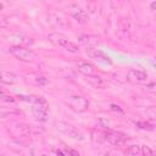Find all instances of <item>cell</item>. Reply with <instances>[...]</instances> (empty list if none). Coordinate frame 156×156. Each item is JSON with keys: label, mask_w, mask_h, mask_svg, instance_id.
Instances as JSON below:
<instances>
[{"label": "cell", "mask_w": 156, "mask_h": 156, "mask_svg": "<svg viewBox=\"0 0 156 156\" xmlns=\"http://www.w3.org/2000/svg\"><path fill=\"white\" fill-rule=\"evenodd\" d=\"M48 39H49V41H50L52 45L63 48L65 50H67V51H69V52H72V54H77V52L79 51L78 45H77L76 43L71 41L69 38H68L67 35L62 34V33H57V32L50 33V34L48 35Z\"/></svg>", "instance_id": "1"}, {"label": "cell", "mask_w": 156, "mask_h": 156, "mask_svg": "<svg viewBox=\"0 0 156 156\" xmlns=\"http://www.w3.org/2000/svg\"><path fill=\"white\" fill-rule=\"evenodd\" d=\"M32 115L38 122H46L49 117V104L45 98L35 96L32 104Z\"/></svg>", "instance_id": "2"}, {"label": "cell", "mask_w": 156, "mask_h": 156, "mask_svg": "<svg viewBox=\"0 0 156 156\" xmlns=\"http://www.w3.org/2000/svg\"><path fill=\"white\" fill-rule=\"evenodd\" d=\"M9 51L15 58H17L22 62H33L37 58V55L33 50H30L26 46H22V45H13L10 48Z\"/></svg>", "instance_id": "3"}, {"label": "cell", "mask_w": 156, "mask_h": 156, "mask_svg": "<svg viewBox=\"0 0 156 156\" xmlns=\"http://www.w3.org/2000/svg\"><path fill=\"white\" fill-rule=\"evenodd\" d=\"M57 130L71 139L79 140V141L84 140V134L79 129H77L76 127H73L66 122H57Z\"/></svg>", "instance_id": "4"}, {"label": "cell", "mask_w": 156, "mask_h": 156, "mask_svg": "<svg viewBox=\"0 0 156 156\" xmlns=\"http://www.w3.org/2000/svg\"><path fill=\"white\" fill-rule=\"evenodd\" d=\"M89 100L85 99L84 96L82 95H73L69 98L68 100V106L71 110H73L74 112L77 113H82V112H85L88 108H89Z\"/></svg>", "instance_id": "5"}, {"label": "cell", "mask_w": 156, "mask_h": 156, "mask_svg": "<svg viewBox=\"0 0 156 156\" xmlns=\"http://www.w3.org/2000/svg\"><path fill=\"white\" fill-rule=\"evenodd\" d=\"M104 134V140L108 141L112 145H123L129 138L126 133L118 132V130H106L102 133Z\"/></svg>", "instance_id": "6"}, {"label": "cell", "mask_w": 156, "mask_h": 156, "mask_svg": "<svg viewBox=\"0 0 156 156\" xmlns=\"http://www.w3.org/2000/svg\"><path fill=\"white\" fill-rule=\"evenodd\" d=\"M87 54H88L89 57L96 60V61L100 62V63L108 65V66L112 65V60H111L102 50H100V49H98V48H87Z\"/></svg>", "instance_id": "7"}, {"label": "cell", "mask_w": 156, "mask_h": 156, "mask_svg": "<svg viewBox=\"0 0 156 156\" xmlns=\"http://www.w3.org/2000/svg\"><path fill=\"white\" fill-rule=\"evenodd\" d=\"M69 13L71 16L78 22V23H85L88 21V13L85 10H83L80 6H78L77 4H72L69 5Z\"/></svg>", "instance_id": "8"}, {"label": "cell", "mask_w": 156, "mask_h": 156, "mask_svg": "<svg viewBox=\"0 0 156 156\" xmlns=\"http://www.w3.org/2000/svg\"><path fill=\"white\" fill-rule=\"evenodd\" d=\"M127 79L132 83H140V82H145L147 79V73L143 69H135L132 68L128 71L127 73Z\"/></svg>", "instance_id": "9"}, {"label": "cell", "mask_w": 156, "mask_h": 156, "mask_svg": "<svg viewBox=\"0 0 156 156\" xmlns=\"http://www.w3.org/2000/svg\"><path fill=\"white\" fill-rule=\"evenodd\" d=\"M76 67H77V69H78L82 74H84V76H87V77L94 76V73H95V66H94L93 63L88 62V61H80V62L77 63Z\"/></svg>", "instance_id": "10"}, {"label": "cell", "mask_w": 156, "mask_h": 156, "mask_svg": "<svg viewBox=\"0 0 156 156\" xmlns=\"http://www.w3.org/2000/svg\"><path fill=\"white\" fill-rule=\"evenodd\" d=\"M87 83L89 85H91L95 89H105L107 87V83L104 78H101L100 76H89L85 78Z\"/></svg>", "instance_id": "11"}, {"label": "cell", "mask_w": 156, "mask_h": 156, "mask_svg": "<svg viewBox=\"0 0 156 156\" xmlns=\"http://www.w3.org/2000/svg\"><path fill=\"white\" fill-rule=\"evenodd\" d=\"M78 40L80 44H83L87 48H95L99 44V38L90 35V34H82V35H79Z\"/></svg>", "instance_id": "12"}, {"label": "cell", "mask_w": 156, "mask_h": 156, "mask_svg": "<svg viewBox=\"0 0 156 156\" xmlns=\"http://www.w3.org/2000/svg\"><path fill=\"white\" fill-rule=\"evenodd\" d=\"M17 79H18L17 76H16L15 73H12V72L2 71V73H1V83H2V84H7V85H10V84L16 83Z\"/></svg>", "instance_id": "13"}, {"label": "cell", "mask_w": 156, "mask_h": 156, "mask_svg": "<svg viewBox=\"0 0 156 156\" xmlns=\"http://www.w3.org/2000/svg\"><path fill=\"white\" fill-rule=\"evenodd\" d=\"M141 154V146L140 145H130L127 147L124 155L126 156H139Z\"/></svg>", "instance_id": "14"}, {"label": "cell", "mask_w": 156, "mask_h": 156, "mask_svg": "<svg viewBox=\"0 0 156 156\" xmlns=\"http://www.w3.org/2000/svg\"><path fill=\"white\" fill-rule=\"evenodd\" d=\"M135 126L139 127V128H141V129H145V130H154L155 129V126H152V124H150L147 122H143V121L135 122Z\"/></svg>", "instance_id": "15"}, {"label": "cell", "mask_w": 156, "mask_h": 156, "mask_svg": "<svg viewBox=\"0 0 156 156\" xmlns=\"http://www.w3.org/2000/svg\"><path fill=\"white\" fill-rule=\"evenodd\" d=\"M150 119H154V121H156V107H149V108H146L145 110V112H144Z\"/></svg>", "instance_id": "16"}, {"label": "cell", "mask_w": 156, "mask_h": 156, "mask_svg": "<svg viewBox=\"0 0 156 156\" xmlns=\"http://www.w3.org/2000/svg\"><path fill=\"white\" fill-rule=\"evenodd\" d=\"M141 154H143V156H155V152L152 151V149H150L146 145L141 146Z\"/></svg>", "instance_id": "17"}, {"label": "cell", "mask_w": 156, "mask_h": 156, "mask_svg": "<svg viewBox=\"0 0 156 156\" xmlns=\"http://www.w3.org/2000/svg\"><path fill=\"white\" fill-rule=\"evenodd\" d=\"M18 100H22V101H27V102H30V104H33V101H34V99H35V96H32V95H17L16 96Z\"/></svg>", "instance_id": "18"}, {"label": "cell", "mask_w": 156, "mask_h": 156, "mask_svg": "<svg viewBox=\"0 0 156 156\" xmlns=\"http://www.w3.org/2000/svg\"><path fill=\"white\" fill-rule=\"evenodd\" d=\"M1 100H2V101H6V102H10V104H13V102H15V98H12V96H10V95H5L4 93H2V95H1Z\"/></svg>", "instance_id": "19"}, {"label": "cell", "mask_w": 156, "mask_h": 156, "mask_svg": "<svg viewBox=\"0 0 156 156\" xmlns=\"http://www.w3.org/2000/svg\"><path fill=\"white\" fill-rule=\"evenodd\" d=\"M37 83L39 84V85H45L46 83H48V79L45 78V77H37Z\"/></svg>", "instance_id": "20"}, {"label": "cell", "mask_w": 156, "mask_h": 156, "mask_svg": "<svg viewBox=\"0 0 156 156\" xmlns=\"http://www.w3.org/2000/svg\"><path fill=\"white\" fill-rule=\"evenodd\" d=\"M66 152H67L68 156H80V154L78 151L73 150V149H66Z\"/></svg>", "instance_id": "21"}, {"label": "cell", "mask_w": 156, "mask_h": 156, "mask_svg": "<svg viewBox=\"0 0 156 156\" xmlns=\"http://www.w3.org/2000/svg\"><path fill=\"white\" fill-rule=\"evenodd\" d=\"M111 110L112 111H116V112H119V113H123V110L118 105H115V104H111Z\"/></svg>", "instance_id": "22"}, {"label": "cell", "mask_w": 156, "mask_h": 156, "mask_svg": "<svg viewBox=\"0 0 156 156\" xmlns=\"http://www.w3.org/2000/svg\"><path fill=\"white\" fill-rule=\"evenodd\" d=\"M150 10H151V12L154 13V16H156V1H152V2L150 4Z\"/></svg>", "instance_id": "23"}, {"label": "cell", "mask_w": 156, "mask_h": 156, "mask_svg": "<svg viewBox=\"0 0 156 156\" xmlns=\"http://www.w3.org/2000/svg\"><path fill=\"white\" fill-rule=\"evenodd\" d=\"M56 155H57V156H65L63 152H62L61 150H57V151H56Z\"/></svg>", "instance_id": "24"}, {"label": "cell", "mask_w": 156, "mask_h": 156, "mask_svg": "<svg viewBox=\"0 0 156 156\" xmlns=\"http://www.w3.org/2000/svg\"><path fill=\"white\" fill-rule=\"evenodd\" d=\"M151 63H152V66L156 68V57H154V58L151 60Z\"/></svg>", "instance_id": "25"}, {"label": "cell", "mask_w": 156, "mask_h": 156, "mask_svg": "<svg viewBox=\"0 0 156 156\" xmlns=\"http://www.w3.org/2000/svg\"><path fill=\"white\" fill-rule=\"evenodd\" d=\"M104 156H110V155H108V154H105V155H104Z\"/></svg>", "instance_id": "26"}]
</instances>
